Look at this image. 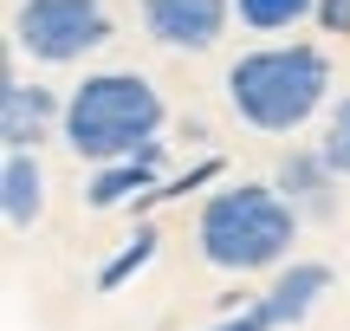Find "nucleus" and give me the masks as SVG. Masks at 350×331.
Masks as SVG:
<instances>
[{"label": "nucleus", "instance_id": "1", "mask_svg": "<svg viewBox=\"0 0 350 331\" xmlns=\"http://www.w3.org/2000/svg\"><path fill=\"white\" fill-rule=\"evenodd\" d=\"M227 104L260 137H292L331 111V52L312 39H266L227 65Z\"/></svg>", "mask_w": 350, "mask_h": 331}, {"label": "nucleus", "instance_id": "2", "mask_svg": "<svg viewBox=\"0 0 350 331\" xmlns=\"http://www.w3.org/2000/svg\"><path fill=\"white\" fill-rule=\"evenodd\" d=\"M163 124H169V104L143 72H85L65 91L59 137L78 163L104 169V163H124V156H143L150 143H163Z\"/></svg>", "mask_w": 350, "mask_h": 331}, {"label": "nucleus", "instance_id": "3", "mask_svg": "<svg viewBox=\"0 0 350 331\" xmlns=\"http://www.w3.org/2000/svg\"><path fill=\"white\" fill-rule=\"evenodd\" d=\"M299 208L273 182H227L201 202L195 215V247L214 273H279L299 241Z\"/></svg>", "mask_w": 350, "mask_h": 331}, {"label": "nucleus", "instance_id": "4", "mask_svg": "<svg viewBox=\"0 0 350 331\" xmlns=\"http://www.w3.org/2000/svg\"><path fill=\"white\" fill-rule=\"evenodd\" d=\"M111 7L104 0H20L13 7V52L33 65H78L111 46Z\"/></svg>", "mask_w": 350, "mask_h": 331}, {"label": "nucleus", "instance_id": "5", "mask_svg": "<svg viewBox=\"0 0 350 331\" xmlns=\"http://www.w3.org/2000/svg\"><path fill=\"white\" fill-rule=\"evenodd\" d=\"M137 20L169 52H214L234 26V0H137Z\"/></svg>", "mask_w": 350, "mask_h": 331}, {"label": "nucleus", "instance_id": "6", "mask_svg": "<svg viewBox=\"0 0 350 331\" xmlns=\"http://www.w3.org/2000/svg\"><path fill=\"white\" fill-rule=\"evenodd\" d=\"M59 124H65V98H52L46 85L20 78L7 59V72H0V143L7 150H39Z\"/></svg>", "mask_w": 350, "mask_h": 331}, {"label": "nucleus", "instance_id": "7", "mask_svg": "<svg viewBox=\"0 0 350 331\" xmlns=\"http://www.w3.org/2000/svg\"><path fill=\"white\" fill-rule=\"evenodd\" d=\"M331 286H338V273H331L325 260H286V267L273 273V286L253 299V312H260L273 331H292V325H305L318 306H325Z\"/></svg>", "mask_w": 350, "mask_h": 331}, {"label": "nucleus", "instance_id": "8", "mask_svg": "<svg viewBox=\"0 0 350 331\" xmlns=\"http://www.w3.org/2000/svg\"><path fill=\"white\" fill-rule=\"evenodd\" d=\"M338 182H344V176L325 163V150H318V143H292V150L279 156V169H273V189L286 195L305 221H325V215H331Z\"/></svg>", "mask_w": 350, "mask_h": 331}, {"label": "nucleus", "instance_id": "9", "mask_svg": "<svg viewBox=\"0 0 350 331\" xmlns=\"http://www.w3.org/2000/svg\"><path fill=\"white\" fill-rule=\"evenodd\" d=\"M163 143H150L143 156H124V163H104V169H91V182H85V208H137L150 189H163Z\"/></svg>", "mask_w": 350, "mask_h": 331}, {"label": "nucleus", "instance_id": "10", "mask_svg": "<svg viewBox=\"0 0 350 331\" xmlns=\"http://www.w3.org/2000/svg\"><path fill=\"white\" fill-rule=\"evenodd\" d=\"M0 215H7V228H33L46 215V169L33 150H7V163H0Z\"/></svg>", "mask_w": 350, "mask_h": 331}, {"label": "nucleus", "instance_id": "11", "mask_svg": "<svg viewBox=\"0 0 350 331\" xmlns=\"http://www.w3.org/2000/svg\"><path fill=\"white\" fill-rule=\"evenodd\" d=\"M156 254H163V228H156V221H137V234H130V241L98 267V293H124V286L137 280Z\"/></svg>", "mask_w": 350, "mask_h": 331}, {"label": "nucleus", "instance_id": "12", "mask_svg": "<svg viewBox=\"0 0 350 331\" xmlns=\"http://www.w3.org/2000/svg\"><path fill=\"white\" fill-rule=\"evenodd\" d=\"M312 13H318V0H234V20L247 33H292Z\"/></svg>", "mask_w": 350, "mask_h": 331}, {"label": "nucleus", "instance_id": "13", "mask_svg": "<svg viewBox=\"0 0 350 331\" xmlns=\"http://www.w3.org/2000/svg\"><path fill=\"white\" fill-rule=\"evenodd\" d=\"M318 150H325V163L350 182V91L325 111V137H318Z\"/></svg>", "mask_w": 350, "mask_h": 331}, {"label": "nucleus", "instance_id": "14", "mask_svg": "<svg viewBox=\"0 0 350 331\" xmlns=\"http://www.w3.org/2000/svg\"><path fill=\"white\" fill-rule=\"evenodd\" d=\"M221 169H227L221 156H201L195 169H182V176H169V182H163V189H150V195H143V202H137V215H150L156 202H175V195H195L201 182H221Z\"/></svg>", "mask_w": 350, "mask_h": 331}, {"label": "nucleus", "instance_id": "15", "mask_svg": "<svg viewBox=\"0 0 350 331\" xmlns=\"http://www.w3.org/2000/svg\"><path fill=\"white\" fill-rule=\"evenodd\" d=\"M312 26H318V33H331V39H350V0H318Z\"/></svg>", "mask_w": 350, "mask_h": 331}, {"label": "nucleus", "instance_id": "16", "mask_svg": "<svg viewBox=\"0 0 350 331\" xmlns=\"http://www.w3.org/2000/svg\"><path fill=\"white\" fill-rule=\"evenodd\" d=\"M208 331H273V325H266L260 312L247 306V312H227V319H221V325H208Z\"/></svg>", "mask_w": 350, "mask_h": 331}]
</instances>
